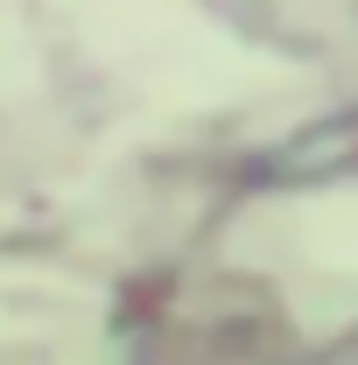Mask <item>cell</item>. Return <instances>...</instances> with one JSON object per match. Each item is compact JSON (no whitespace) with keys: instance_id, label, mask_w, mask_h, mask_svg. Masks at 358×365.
<instances>
[{"instance_id":"1","label":"cell","mask_w":358,"mask_h":365,"mask_svg":"<svg viewBox=\"0 0 358 365\" xmlns=\"http://www.w3.org/2000/svg\"><path fill=\"white\" fill-rule=\"evenodd\" d=\"M63 7L85 29V43L113 63H127L140 85H183L197 98H218L225 78L260 71L190 0H63Z\"/></svg>"}]
</instances>
